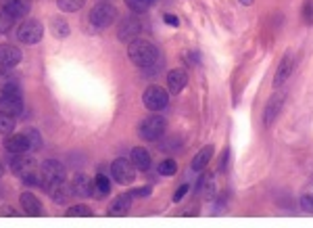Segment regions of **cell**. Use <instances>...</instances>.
Segmentation results:
<instances>
[{"mask_svg":"<svg viewBox=\"0 0 313 228\" xmlns=\"http://www.w3.org/2000/svg\"><path fill=\"white\" fill-rule=\"evenodd\" d=\"M303 19H305L307 23H313V0H307V2L303 4Z\"/></svg>","mask_w":313,"mask_h":228,"instance_id":"cell-32","label":"cell"},{"mask_svg":"<svg viewBox=\"0 0 313 228\" xmlns=\"http://www.w3.org/2000/svg\"><path fill=\"white\" fill-rule=\"evenodd\" d=\"M188 191H190V186H188V184H180V186H178V191L174 193V201H176V203H178V201H182V199H184V195H186Z\"/></svg>","mask_w":313,"mask_h":228,"instance_id":"cell-34","label":"cell"},{"mask_svg":"<svg viewBox=\"0 0 313 228\" xmlns=\"http://www.w3.org/2000/svg\"><path fill=\"white\" fill-rule=\"evenodd\" d=\"M213 153H215V147H213V145L203 147V149H200V151L194 155V159H192V163H190V167H192L194 172L205 170L207 163H209L211 159H213Z\"/></svg>","mask_w":313,"mask_h":228,"instance_id":"cell-20","label":"cell"},{"mask_svg":"<svg viewBox=\"0 0 313 228\" xmlns=\"http://www.w3.org/2000/svg\"><path fill=\"white\" fill-rule=\"evenodd\" d=\"M127 57H129V61L140 69H153L159 61V51H157V46L153 42L142 40V38H136V40L129 42Z\"/></svg>","mask_w":313,"mask_h":228,"instance_id":"cell-1","label":"cell"},{"mask_svg":"<svg viewBox=\"0 0 313 228\" xmlns=\"http://www.w3.org/2000/svg\"><path fill=\"white\" fill-rule=\"evenodd\" d=\"M71 191H73V195H77V197H92L94 191H96V184H94V180H92L90 176L77 174V176L73 178V182H71Z\"/></svg>","mask_w":313,"mask_h":228,"instance_id":"cell-14","label":"cell"},{"mask_svg":"<svg viewBox=\"0 0 313 228\" xmlns=\"http://www.w3.org/2000/svg\"><path fill=\"white\" fill-rule=\"evenodd\" d=\"M15 21H17V19H13L11 15L4 13L2 8H0V34H6L8 29L13 27V23H15Z\"/></svg>","mask_w":313,"mask_h":228,"instance_id":"cell-29","label":"cell"},{"mask_svg":"<svg viewBox=\"0 0 313 228\" xmlns=\"http://www.w3.org/2000/svg\"><path fill=\"white\" fill-rule=\"evenodd\" d=\"M90 19V23H92L96 29H105L109 25H113L115 23V19H117V8L111 4V2H98L92 11H90L88 15Z\"/></svg>","mask_w":313,"mask_h":228,"instance_id":"cell-4","label":"cell"},{"mask_svg":"<svg viewBox=\"0 0 313 228\" xmlns=\"http://www.w3.org/2000/svg\"><path fill=\"white\" fill-rule=\"evenodd\" d=\"M292 67H295V59H292L290 53H286L284 57H282V61H280V65L276 69V74H274V88H282L290 80Z\"/></svg>","mask_w":313,"mask_h":228,"instance_id":"cell-12","label":"cell"},{"mask_svg":"<svg viewBox=\"0 0 313 228\" xmlns=\"http://www.w3.org/2000/svg\"><path fill=\"white\" fill-rule=\"evenodd\" d=\"M65 165L57 161V159H46L42 165H40V186L44 188L46 193H50L55 186L65 182Z\"/></svg>","mask_w":313,"mask_h":228,"instance_id":"cell-3","label":"cell"},{"mask_svg":"<svg viewBox=\"0 0 313 228\" xmlns=\"http://www.w3.org/2000/svg\"><path fill=\"white\" fill-rule=\"evenodd\" d=\"M165 128H167L165 117H161L159 113H153V115L144 117L142 124H140V136L144 141H159L165 134Z\"/></svg>","mask_w":313,"mask_h":228,"instance_id":"cell-5","label":"cell"},{"mask_svg":"<svg viewBox=\"0 0 313 228\" xmlns=\"http://www.w3.org/2000/svg\"><path fill=\"white\" fill-rule=\"evenodd\" d=\"M27 138H29V147H32V151H38V149L42 147V138H40V132H38V130H29V132H27Z\"/></svg>","mask_w":313,"mask_h":228,"instance_id":"cell-30","label":"cell"},{"mask_svg":"<svg viewBox=\"0 0 313 228\" xmlns=\"http://www.w3.org/2000/svg\"><path fill=\"white\" fill-rule=\"evenodd\" d=\"M15 130V115L0 113V134H11Z\"/></svg>","mask_w":313,"mask_h":228,"instance_id":"cell-25","label":"cell"},{"mask_svg":"<svg viewBox=\"0 0 313 228\" xmlns=\"http://www.w3.org/2000/svg\"><path fill=\"white\" fill-rule=\"evenodd\" d=\"M188 84V74L184 69H171L167 74V86H169V92L171 94H180L184 90V86Z\"/></svg>","mask_w":313,"mask_h":228,"instance_id":"cell-16","label":"cell"},{"mask_svg":"<svg viewBox=\"0 0 313 228\" xmlns=\"http://www.w3.org/2000/svg\"><path fill=\"white\" fill-rule=\"evenodd\" d=\"M4 149L8 155H23V153H29L32 147H29V138H27V132H21V134H8L4 138Z\"/></svg>","mask_w":313,"mask_h":228,"instance_id":"cell-9","label":"cell"},{"mask_svg":"<svg viewBox=\"0 0 313 228\" xmlns=\"http://www.w3.org/2000/svg\"><path fill=\"white\" fill-rule=\"evenodd\" d=\"M125 4L129 6V11L132 13H144V11H148V6H150V2L148 0H125Z\"/></svg>","mask_w":313,"mask_h":228,"instance_id":"cell-27","label":"cell"},{"mask_svg":"<svg viewBox=\"0 0 313 228\" xmlns=\"http://www.w3.org/2000/svg\"><path fill=\"white\" fill-rule=\"evenodd\" d=\"M284 98H286L284 94H276L274 98H269V103H267L265 111H263V126H265V128H269L271 124L276 122L280 109H282V105H284Z\"/></svg>","mask_w":313,"mask_h":228,"instance_id":"cell-17","label":"cell"},{"mask_svg":"<svg viewBox=\"0 0 313 228\" xmlns=\"http://www.w3.org/2000/svg\"><path fill=\"white\" fill-rule=\"evenodd\" d=\"M301 210L307 212V214H313V195H301Z\"/></svg>","mask_w":313,"mask_h":228,"instance_id":"cell-31","label":"cell"},{"mask_svg":"<svg viewBox=\"0 0 313 228\" xmlns=\"http://www.w3.org/2000/svg\"><path fill=\"white\" fill-rule=\"evenodd\" d=\"M0 176H4V165L0 163Z\"/></svg>","mask_w":313,"mask_h":228,"instance_id":"cell-39","label":"cell"},{"mask_svg":"<svg viewBox=\"0 0 313 228\" xmlns=\"http://www.w3.org/2000/svg\"><path fill=\"white\" fill-rule=\"evenodd\" d=\"M42 34H44V27L42 23L38 21V19H25V21L19 25L17 29V38H19V42H23V44H38L40 40H42Z\"/></svg>","mask_w":313,"mask_h":228,"instance_id":"cell-7","label":"cell"},{"mask_svg":"<svg viewBox=\"0 0 313 228\" xmlns=\"http://www.w3.org/2000/svg\"><path fill=\"white\" fill-rule=\"evenodd\" d=\"M163 21H165L167 25H174V27L180 25V19H178L176 15H171V13H165V15H163Z\"/></svg>","mask_w":313,"mask_h":228,"instance_id":"cell-36","label":"cell"},{"mask_svg":"<svg viewBox=\"0 0 313 228\" xmlns=\"http://www.w3.org/2000/svg\"><path fill=\"white\" fill-rule=\"evenodd\" d=\"M11 170L25 184H40V165L36 159L23 155H11Z\"/></svg>","mask_w":313,"mask_h":228,"instance_id":"cell-2","label":"cell"},{"mask_svg":"<svg viewBox=\"0 0 313 228\" xmlns=\"http://www.w3.org/2000/svg\"><path fill=\"white\" fill-rule=\"evenodd\" d=\"M132 199H134L132 193H124V195L115 197V201L109 205L107 214H109V216H124V214H127L129 205H132Z\"/></svg>","mask_w":313,"mask_h":228,"instance_id":"cell-19","label":"cell"},{"mask_svg":"<svg viewBox=\"0 0 313 228\" xmlns=\"http://www.w3.org/2000/svg\"><path fill=\"white\" fill-rule=\"evenodd\" d=\"M148 2H150V4H153V2H155V0H148Z\"/></svg>","mask_w":313,"mask_h":228,"instance_id":"cell-40","label":"cell"},{"mask_svg":"<svg viewBox=\"0 0 313 228\" xmlns=\"http://www.w3.org/2000/svg\"><path fill=\"white\" fill-rule=\"evenodd\" d=\"M0 8L11 15L13 19H23L29 15L32 2L29 0H0Z\"/></svg>","mask_w":313,"mask_h":228,"instance_id":"cell-10","label":"cell"},{"mask_svg":"<svg viewBox=\"0 0 313 228\" xmlns=\"http://www.w3.org/2000/svg\"><path fill=\"white\" fill-rule=\"evenodd\" d=\"M142 103L148 111H155V113L163 111L169 103V94H167L165 88H161V86H148L142 94Z\"/></svg>","mask_w":313,"mask_h":228,"instance_id":"cell-6","label":"cell"},{"mask_svg":"<svg viewBox=\"0 0 313 228\" xmlns=\"http://www.w3.org/2000/svg\"><path fill=\"white\" fill-rule=\"evenodd\" d=\"M57 4L63 13H75L86 4V0H57Z\"/></svg>","mask_w":313,"mask_h":228,"instance_id":"cell-22","label":"cell"},{"mask_svg":"<svg viewBox=\"0 0 313 228\" xmlns=\"http://www.w3.org/2000/svg\"><path fill=\"white\" fill-rule=\"evenodd\" d=\"M157 172H159L161 176H176V172H178V163H176V159H163V161L159 163Z\"/></svg>","mask_w":313,"mask_h":228,"instance_id":"cell-24","label":"cell"},{"mask_svg":"<svg viewBox=\"0 0 313 228\" xmlns=\"http://www.w3.org/2000/svg\"><path fill=\"white\" fill-rule=\"evenodd\" d=\"M238 2H240V4H245V6H250V4L255 2V0H238Z\"/></svg>","mask_w":313,"mask_h":228,"instance_id":"cell-38","label":"cell"},{"mask_svg":"<svg viewBox=\"0 0 313 228\" xmlns=\"http://www.w3.org/2000/svg\"><path fill=\"white\" fill-rule=\"evenodd\" d=\"M21 59H23V55H21V51H19L17 46H13V44H0V65L2 67H15V65H19L21 63Z\"/></svg>","mask_w":313,"mask_h":228,"instance_id":"cell-15","label":"cell"},{"mask_svg":"<svg viewBox=\"0 0 313 228\" xmlns=\"http://www.w3.org/2000/svg\"><path fill=\"white\" fill-rule=\"evenodd\" d=\"M129 159H132L134 167H136V170H140V172H146L148 167H150V153L146 151V149H142V147L132 149V155H129Z\"/></svg>","mask_w":313,"mask_h":228,"instance_id":"cell-21","label":"cell"},{"mask_svg":"<svg viewBox=\"0 0 313 228\" xmlns=\"http://www.w3.org/2000/svg\"><path fill=\"white\" fill-rule=\"evenodd\" d=\"M140 32H142V23H140V19H136V17H125L124 21H121L117 34H119V40L132 42V40H136V38L140 36Z\"/></svg>","mask_w":313,"mask_h":228,"instance_id":"cell-11","label":"cell"},{"mask_svg":"<svg viewBox=\"0 0 313 228\" xmlns=\"http://www.w3.org/2000/svg\"><path fill=\"white\" fill-rule=\"evenodd\" d=\"M0 216H2V218H17L19 216V212L17 210H13V207L11 205H2V207H0Z\"/></svg>","mask_w":313,"mask_h":228,"instance_id":"cell-35","label":"cell"},{"mask_svg":"<svg viewBox=\"0 0 313 228\" xmlns=\"http://www.w3.org/2000/svg\"><path fill=\"white\" fill-rule=\"evenodd\" d=\"M111 174L119 184H132L136 178V167L132 163V159H125V157H119L111 163Z\"/></svg>","mask_w":313,"mask_h":228,"instance_id":"cell-8","label":"cell"},{"mask_svg":"<svg viewBox=\"0 0 313 228\" xmlns=\"http://www.w3.org/2000/svg\"><path fill=\"white\" fill-rule=\"evenodd\" d=\"M148 195H150V186L136 188V191H132V197H148Z\"/></svg>","mask_w":313,"mask_h":228,"instance_id":"cell-37","label":"cell"},{"mask_svg":"<svg viewBox=\"0 0 313 228\" xmlns=\"http://www.w3.org/2000/svg\"><path fill=\"white\" fill-rule=\"evenodd\" d=\"M23 111V98L21 94H0V113L19 115Z\"/></svg>","mask_w":313,"mask_h":228,"instance_id":"cell-13","label":"cell"},{"mask_svg":"<svg viewBox=\"0 0 313 228\" xmlns=\"http://www.w3.org/2000/svg\"><path fill=\"white\" fill-rule=\"evenodd\" d=\"M94 184H96V191L100 193V195H109L111 193V180L107 178V174H96V178H94Z\"/></svg>","mask_w":313,"mask_h":228,"instance_id":"cell-26","label":"cell"},{"mask_svg":"<svg viewBox=\"0 0 313 228\" xmlns=\"http://www.w3.org/2000/svg\"><path fill=\"white\" fill-rule=\"evenodd\" d=\"M0 92L2 94H21V88H19V82L6 80V82H0Z\"/></svg>","mask_w":313,"mask_h":228,"instance_id":"cell-28","label":"cell"},{"mask_svg":"<svg viewBox=\"0 0 313 228\" xmlns=\"http://www.w3.org/2000/svg\"><path fill=\"white\" fill-rule=\"evenodd\" d=\"M94 212L90 210L88 205H73V207H69V210L65 212L67 218H90Z\"/></svg>","mask_w":313,"mask_h":228,"instance_id":"cell-23","label":"cell"},{"mask_svg":"<svg viewBox=\"0 0 313 228\" xmlns=\"http://www.w3.org/2000/svg\"><path fill=\"white\" fill-rule=\"evenodd\" d=\"M53 29H55V34L57 36H61V38H65L67 34H69V29H67V25L61 21V19H55L53 21Z\"/></svg>","mask_w":313,"mask_h":228,"instance_id":"cell-33","label":"cell"},{"mask_svg":"<svg viewBox=\"0 0 313 228\" xmlns=\"http://www.w3.org/2000/svg\"><path fill=\"white\" fill-rule=\"evenodd\" d=\"M19 201H21V205H23V212H25L27 216L38 218V216H42V214H44L42 205H40V199H38V197H36L34 193H29V191L21 193V197H19Z\"/></svg>","mask_w":313,"mask_h":228,"instance_id":"cell-18","label":"cell"}]
</instances>
